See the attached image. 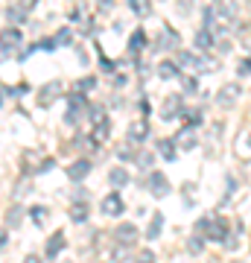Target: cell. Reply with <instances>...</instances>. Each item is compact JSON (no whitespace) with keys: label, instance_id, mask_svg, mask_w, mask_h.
<instances>
[{"label":"cell","instance_id":"23","mask_svg":"<svg viewBox=\"0 0 251 263\" xmlns=\"http://www.w3.org/2000/svg\"><path fill=\"white\" fill-rule=\"evenodd\" d=\"M70 219H73L76 226H85V222H88V205H85V202H76V205L70 208Z\"/></svg>","mask_w":251,"mask_h":263},{"label":"cell","instance_id":"43","mask_svg":"<svg viewBox=\"0 0 251 263\" xmlns=\"http://www.w3.org/2000/svg\"><path fill=\"white\" fill-rule=\"evenodd\" d=\"M140 114H152V105H149V100H140Z\"/></svg>","mask_w":251,"mask_h":263},{"label":"cell","instance_id":"22","mask_svg":"<svg viewBox=\"0 0 251 263\" xmlns=\"http://www.w3.org/2000/svg\"><path fill=\"white\" fill-rule=\"evenodd\" d=\"M146 44H149L146 32H143V29H134V32H131V38H129V50H131V53H140Z\"/></svg>","mask_w":251,"mask_h":263},{"label":"cell","instance_id":"10","mask_svg":"<svg viewBox=\"0 0 251 263\" xmlns=\"http://www.w3.org/2000/svg\"><path fill=\"white\" fill-rule=\"evenodd\" d=\"M56 97H62V82H50V85H44V88L38 91V105H41V108H50Z\"/></svg>","mask_w":251,"mask_h":263},{"label":"cell","instance_id":"36","mask_svg":"<svg viewBox=\"0 0 251 263\" xmlns=\"http://www.w3.org/2000/svg\"><path fill=\"white\" fill-rule=\"evenodd\" d=\"M176 6H178V12H181V15H184V18H187V15H190V12H193L196 0H178Z\"/></svg>","mask_w":251,"mask_h":263},{"label":"cell","instance_id":"31","mask_svg":"<svg viewBox=\"0 0 251 263\" xmlns=\"http://www.w3.org/2000/svg\"><path fill=\"white\" fill-rule=\"evenodd\" d=\"M181 117H187V126H193V129L205 120V114L199 111V108H184V114H181Z\"/></svg>","mask_w":251,"mask_h":263},{"label":"cell","instance_id":"45","mask_svg":"<svg viewBox=\"0 0 251 263\" xmlns=\"http://www.w3.org/2000/svg\"><path fill=\"white\" fill-rule=\"evenodd\" d=\"M12 56V53H9V50H6V47H3V44H0V65H3V62H6V59H9Z\"/></svg>","mask_w":251,"mask_h":263},{"label":"cell","instance_id":"33","mask_svg":"<svg viewBox=\"0 0 251 263\" xmlns=\"http://www.w3.org/2000/svg\"><path fill=\"white\" fill-rule=\"evenodd\" d=\"M117 158H120V161H126V164H131V161H134V158H138V152H134V149H131V146H129V143H123V146H120V149H117Z\"/></svg>","mask_w":251,"mask_h":263},{"label":"cell","instance_id":"40","mask_svg":"<svg viewBox=\"0 0 251 263\" xmlns=\"http://www.w3.org/2000/svg\"><path fill=\"white\" fill-rule=\"evenodd\" d=\"M134 263H155V252H149V249H143V252L138 254V260Z\"/></svg>","mask_w":251,"mask_h":263},{"label":"cell","instance_id":"6","mask_svg":"<svg viewBox=\"0 0 251 263\" xmlns=\"http://www.w3.org/2000/svg\"><path fill=\"white\" fill-rule=\"evenodd\" d=\"M172 141H176V146H178V149L193 152L196 146H199V135H196V129H193V126H184V129H178V132H176V138H172Z\"/></svg>","mask_w":251,"mask_h":263},{"label":"cell","instance_id":"34","mask_svg":"<svg viewBox=\"0 0 251 263\" xmlns=\"http://www.w3.org/2000/svg\"><path fill=\"white\" fill-rule=\"evenodd\" d=\"M93 88H96V79H93V76H85L82 82H76V91H79V94H88Z\"/></svg>","mask_w":251,"mask_h":263},{"label":"cell","instance_id":"16","mask_svg":"<svg viewBox=\"0 0 251 263\" xmlns=\"http://www.w3.org/2000/svg\"><path fill=\"white\" fill-rule=\"evenodd\" d=\"M193 44H196V50H214L216 47V41H214V32H210V29H199V32H196V38H193Z\"/></svg>","mask_w":251,"mask_h":263},{"label":"cell","instance_id":"1","mask_svg":"<svg viewBox=\"0 0 251 263\" xmlns=\"http://www.w3.org/2000/svg\"><path fill=\"white\" fill-rule=\"evenodd\" d=\"M88 100H85V94H79V91H73V94H67V114H65V123L67 126H76V123L82 120L85 114H88Z\"/></svg>","mask_w":251,"mask_h":263},{"label":"cell","instance_id":"19","mask_svg":"<svg viewBox=\"0 0 251 263\" xmlns=\"http://www.w3.org/2000/svg\"><path fill=\"white\" fill-rule=\"evenodd\" d=\"M161 231H164V214L155 211V214H152V222H149V228H146V240H158Z\"/></svg>","mask_w":251,"mask_h":263},{"label":"cell","instance_id":"46","mask_svg":"<svg viewBox=\"0 0 251 263\" xmlns=\"http://www.w3.org/2000/svg\"><path fill=\"white\" fill-rule=\"evenodd\" d=\"M96 3H100V9H111L114 6V0H96Z\"/></svg>","mask_w":251,"mask_h":263},{"label":"cell","instance_id":"25","mask_svg":"<svg viewBox=\"0 0 251 263\" xmlns=\"http://www.w3.org/2000/svg\"><path fill=\"white\" fill-rule=\"evenodd\" d=\"M53 41H56V47H70V44H73V32L67 27H62L56 35H53Z\"/></svg>","mask_w":251,"mask_h":263},{"label":"cell","instance_id":"2","mask_svg":"<svg viewBox=\"0 0 251 263\" xmlns=\"http://www.w3.org/2000/svg\"><path fill=\"white\" fill-rule=\"evenodd\" d=\"M242 100V85L240 82H225L219 91H216V105L219 108H234V105Z\"/></svg>","mask_w":251,"mask_h":263},{"label":"cell","instance_id":"39","mask_svg":"<svg viewBox=\"0 0 251 263\" xmlns=\"http://www.w3.org/2000/svg\"><path fill=\"white\" fill-rule=\"evenodd\" d=\"M237 73L245 79V76H251V59H242L240 65H237Z\"/></svg>","mask_w":251,"mask_h":263},{"label":"cell","instance_id":"24","mask_svg":"<svg viewBox=\"0 0 251 263\" xmlns=\"http://www.w3.org/2000/svg\"><path fill=\"white\" fill-rule=\"evenodd\" d=\"M24 214H27V211H24V205H12V211L6 214V226H9V228H18L21 219H24Z\"/></svg>","mask_w":251,"mask_h":263},{"label":"cell","instance_id":"14","mask_svg":"<svg viewBox=\"0 0 251 263\" xmlns=\"http://www.w3.org/2000/svg\"><path fill=\"white\" fill-rule=\"evenodd\" d=\"M178 146H176V141H172V138H161L158 143H155V155H161V158L164 161H176L178 155Z\"/></svg>","mask_w":251,"mask_h":263},{"label":"cell","instance_id":"5","mask_svg":"<svg viewBox=\"0 0 251 263\" xmlns=\"http://www.w3.org/2000/svg\"><path fill=\"white\" fill-rule=\"evenodd\" d=\"M138 237H140V231H138L134 222H123V226L114 228V240L120 246H126V249H131V246L138 243Z\"/></svg>","mask_w":251,"mask_h":263},{"label":"cell","instance_id":"9","mask_svg":"<svg viewBox=\"0 0 251 263\" xmlns=\"http://www.w3.org/2000/svg\"><path fill=\"white\" fill-rule=\"evenodd\" d=\"M62 252H65V231H56V234L47 240V246H44V257H47V260H56Z\"/></svg>","mask_w":251,"mask_h":263},{"label":"cell","instance_id":"27","mask_svg":"<svg viewBox=\"0 0 251 263\" xmlns=\"http://www.w3.org/2000/svg\"><path fill=\"white\" fill-rule=\"evenodd\" d=\"M187 252H190V254H202V252H205V237L193 234L190 240H187Z\"/></svg>","mask_w":251,"mask_h":263},{"label":"cell","instance_id":"48","mask_svg":"<svg viewBox=\"0 0 251 263\" xmlns=\"http://www.w3.org/2000/svg\"><path fill=\"white\" fill-rule=\"evenodd\" d=\"M0 105H3V91H0Z\"/></svg>","mask_w":251,"mask_h":263},{"label":"cell","instance_id":"42","mask_svg":"<svg viewBox=\"0 0 251 263\" xmlns=\"http://www.w3.org/2000/svg\"><path fill=\"white\" fill-rule=\"evenodd\" d=\"M6 246H9V231H6V228H0V252H3Z\"/></svg>","mask_w":251,"mask_h":263},{"label":"cell","instance_id":"41","mask_svg":"<svg viewBox=\"0 0 251 263\" xmlns=\"http://www.w3.org/2000/svg\"><path fill=\"white\" fill-rule=\"evenodd\" d=\"M15 6H21L24 12H32L38 6V0H15Z\"/></svg>","mask_w":251,"mask_h":263},{"label":"cell","instance_id":"20","mask_svg":"<svg viewBox=\"0 0 251 263\" xmlns=\"http://www.w3.org/2000/svg\"><path fill=\"white\" fill-rule=\"evenodd\" d=\"M178 73H181V67H178V62H161L158 65V76L161 79H178Z\"/></svg>","mask_w":251,"mask_h":263},{"label":"cell","instance_id":"7","mask_svg":"<svg viewBox=\"0 0 251 263\" xmlns=\"http://www.w3.org/2000/svg\"><path fill=\"white\" fill-rule=\"evenodd\" d=\"M100 211H103V216H120L123 211H126V202H123V196L114 190V193H108V196L100 202Z\"/></svg>","mask_w":251,"mask_h":263},{"label":"cell","instance_id":"12","mask_svg":"<svg viewBox=\"0 0 251 263\" xmlns=\"http://www.w3.org/2000/svg\"><path fill=\"white\" fill-rule=\"evenodd\" d=\"M149 138V120H131L129 123V143H140Z\"/></svg>","mask_w":251,"mask_h":263},{"label":"cell","instance_id":"44","mask_svg":"<svg viewBox=\"0 0 251 263\" xmlns=\"http://www.w3.org/2000/svg\"><path fill=\"white\" fill-rule=\"evenodd\" d=\"M67 18L73 21V24H76V21H82V9H70V15H67Z\"/></svg>","mask_w":251,"mask_h":263},{"label":"cell","instance_id":"37","mask_svg":"<svg viewBox=\"0 0 251 263\" xmlns=\"http://www.w3.org/2000/svg\"><path fill=\"white\" fill-rule=\"evenodd\" d=\"M199 91V79L196 76H187L184 79V94H196Z\"/></svg>","mask_w":251,"mask_h":263},{"label":"cell","instance_id":"4","mask_svg":"<svg viewBox=\"0 0 251 263\" xmlns=\"http://www.w3.org/2000/svg\"><path fill=\"white\" fill-rule=\"evenodd\" d=\"M228 237H231V231H228V219H222V216H210V222H207V231H205V240L225 243Z\"/></svg>","mask_w":251,"mask_h":263},{"label":"cell","instance_id":"17","mask_svg":"<svg viewBox=\"0 0 251 263\" xmlns=\"http://www.w3.org/2000/svg\"><path fill=\"white\" fill-rule=\"evenodd\" d=\"M129 181H131V176H129L126 167H114L111 173H108V184H111V187H126Z\"/></svg>","mask_w":251,"mask_h":263},{"label":"cell","instance_id":"11","mask_svg":"<svg viewBox=\"0 0 251 263\" xmlns=\"http://www.w3.org/2000/svg\"><path fill=\"white\" fill-rule=\"evenodd\" d=\"M88 173H91V161L79 158V161H73V164L67 167V179L70 181H85L88 179Z\"/></svg>","mask_w":251,"mask_h":263},{"label":"cell","instance_id":"30","mask_svg":"<svg viewBox=\"0 0 251 263\" xmlns=\"http://www.w3.org/2000/svg\"><path fill=\"white\" fill-rule=\"evenodd\" d=\"M126 3H129V9L134 12V15H140V18L149 15V0H126Z\"/></svg>","mask_w":251,"mask_h":263},{"label":"cell","instance_id":"21","mask_svg":"<svg viewBox=\"0 0 251 263\" xmlns=\"http://www.w3.org/2000/svg\"><path fill=\"white\" fill-rule=\"evenodd\" d=\"M108 135H111V123H108V117L105 120H100V123H93V141L96 143H103V141H108Z\"/></svg>","mask_w":251,"mask_h":263},{"label":"cell","instance_id":"26","mask_svg":"<svg viewBox=\"0 0 251 263\" xmlns=\"http://www.w3.org/2000/svg\"><path fill=\"white\" fill-rule=\"evenodd\" d=\"M199 62H202V59L196 56V53H190V50H181V53H178V67H196Z\"/></svg>","mask_w":251,"mask_h":263},{"label":"cell","instance_id":"35","mask_svg":"<svg viewBox=\"0 0 251 263\" xmlns=\"http://www.w3.org/2000/svg\"><path fill=\"white\" fill-rule=\"evenodd\" d=\"M88 117H91L93 123L105 120V108H103V105H91V108H88Z\"/></svg>","mask_w":251,"mask_h":263},{"label":"cell","instance_id":"32","mask_svg":"<svg viewBox=\"0 0 251 263\" xmlns=\"http://www.w3.org/2000/svg\"><path fill=\"white\" fill-rule=\"evenodd\" d=\"M134 164H138L140 170H152V164H155V152H138Z\"/></svg>","mask_w":251,"mask_h":263},{"label":"cell","instance_id":"47","mask_svg":"<svg viewBox=\"0 0 251 263\" xmlns=\"http://www.w3.org/2000/svg\"><path fill=\"white\" fill-rule=\"evenodd\" d=\"M24 263H41V257H38V254H27V257H24Z\"/></svg>","mask_w":251,"mask_h":263},{"label":"cell","instance_id":"28","mask_svg":"<svg viewBox=\"0 0 251 263\" xmlns=\"http://www.w3.org/2000/svg\"><path fill=\"white\" fill-rule=\"evenodd\" d=\"M27 214H29V219H32V226H44V219H47V208L44 205L29 208Z\"/></svg>","mask_w":251,"mask_h":263},{"label":"cell","instance_id":"3","mask_svg":"<svg viewBox=\"0 0 251 263\" xmlns=\"http://www.w3.org/2000/svg\"><path fill=\"white\" fill-rule=\"evenodd\" d=\"M146 187H149V193H152L155 199H164L169 190H172V184H169V179L164 176V173H158V170H149Z\"/></svg>","mask_w":251,"mask_h":263},{"label":"cell","instance_id":"18","mask_svg":"<svg viewBox=\"0 0 251 263\" xmlns=\"http://www.w3.org/2000/svg\"><path fill=\"white\" fill-rule=\"evenodd\" d=\"M152 47H155V50H169V47H178V32H176V29H169V27H164V35H161V41H155Z\"/></svg>","mask_w":251,"mask_h":263},{"label":"cell","instance_id":"8","mask_svg":"<svg viewBox=\"0 0 251 263\" xmlns=\"http://www.w3.org/2000/svg\"><path fill=\"white\" fill-rule=\"evenodd\" d=\"M0 44L9 50V53H15V50L24 44V35H21V29H18V27H6L3 32H0Z\"/></svg>","mask_w":251,"mask_h":263},{"label":"cell","instance_id":"15","mask_svg":"<svg viewBox=\"0 0 251 263\" xmlns=\"http://www.w3.org/2000/svg\"><path fill=\"white\" fill-rule=\"evenodd\" d=\"M184 114V105H181V97H167L164 103V120H172V117H181Z\"/></svg>","mask_w":251,"mask_h":263},{"label":"cell","instance_id":"13","mask_svg":"<svg viewBox=\"0 0 251 263\" xmlns=\"http://www.w3.org/2000/svg\"><path fill=\"white\" fill-rule=\"evenodd\" d=\"M214 18L231 24V21L237 18V3H234V0H219V6L214 9Z\"/></svg>","mask_w":251,"mask_h":263},{"label":"cell","instance_id":"29","mask_svg":"<svg viewBox=\"0 0 251 263\" xmlns=\"http://www.w3.org/2000/svg\"><path fill=\"white\" fill-rule=\"evenodd\" d=\"M6 21H9V24H24V21H27V12L21 9V6H9V9H6Z\"/></svg>","mask_w":251,"mask_h":263},{"label":"cell","instance_id":"38","mask_svg":"<svg viewBox=\"0 0 251 263\" xmlns=\"http://www.w3.org/2000/svg\"><path fill=\"white\" fill-rule=\"evenodd\" d=\"M100 67H103V73H114V70H117V65H114L108 56H100Z\"/></svg>","mask_w":251,"mask_h":263}]
</instances>
